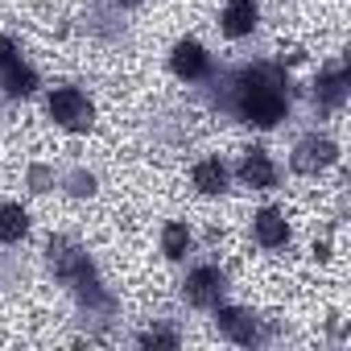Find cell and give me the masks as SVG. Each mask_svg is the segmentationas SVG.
<instances>
[{"label":"cell","instance_id":"6da1fadb","mask_svg":"<svg viewBox=\"0 0 351 351\" xmlns=\"http://www.w3.org/2000/svg\"><path fill=\"white\" fill-rule=\"evenodd\" d=\"M240 112H244L252 124H261V128H273V124L285 116V99H281V91H277L273 71H269V83H261V71H252V75L244 79Z\"/></svg>","mask_w":351,"mask_h":351},{"label":"cell","instance_id":"7a4b0ae2","mask_svg":"<svg viewBox=\"0 0 351 351\" xmlns=\"http://www.w3.org/2000/svg\"><path fill=\"white\" fill-rule=\"evenodd\" d=\"M50 112H54V120H62L66 128H83V124L91 120V108H87V99H83L75 87H58V91L50 95Z\"/></svg>","mask_w":351,"mask_h":351},{"label":"cell","instance_id":"3957f363","mask_svg":"<svg viewBox=\"0 0 351 351\" xmlns=\"http://www.w3.org/2000/svg\"><path fill=\"white\" fill-rule=\"evenodd\" d=\"M330 161H335V145L330 141H318V136L302 141L298 153H293V169H302V173H314V169H322Z\"/></svg>","mask_w":351,"mask_h":351},{"label":"cell","instance_id":"277c9868","mask_svg":"<svg viewBox=\"0 0 351 351\" xmlns=\"http://www.w3.org/2000/svg\"><path fill=\"white\" fill-rule=\"evenodd\" d=\"M219 285H223V277L215 269H199L186 281V302L191 306H211V302H219Z\"/></svg>","mask_w":351,"mask_h":351},{"label":"cell","instance_id":"5b68a950","mask_svg":"<svg viewBox=\"0 0 351 351\" xmlns=\"http://www.w3.org/2000/svg\"><path fill=\"white\" fill-rule=\"evenodd\" d=\"M252 25H256V5L252 0H232L223 9V34L228 38H244V34H252Z\"/></svg>","mask_w":351,"mask_h":351},{"label":"cell","instance_id":"8992f818","mask_svg":"<svg viewBox=\"0 0 351 351\" xmlns=\"http://www.w3.org/2000/svg\"><path fill=\"white\" fill-rule=\"evenodd\" d=\"M173 71H178L182 79H199L207 71V54L199 42H178V50H173Z\"/></svg>","mask_w":351,"mask_h":351},{"label":"cell","instance_id":"52a82bcc","mask_svg":"<svg viewBox=\"0 0 351 351\" xmlns=\"http://www.w3.org/2000/svg\"><path fill=\"white\" fill-rule=\"evenodd\" d=\"M240 178H244L248 186H256V191L273 186V165H269L265 149H252V153H248V157L240 161Z\"/></svg>","mask_w":351,"mask_h":351},{"label":"cell","instance_id":"ba28073f","mask_svg":"<svg viewBox=\"0 0 351 351\" xmlns=\"http://www.w3.org/2000/svg\"><path fill=\"white\" fill-rule=\"evenodd\" d=\"M285 236H289V228H285L281 211L265 207V211L256 215V240H261L265 248H277V244H285Z\"/></svg>","mask_w":351,"mask_h":351},{"label":"cell","instance_id":"9c48e42d","mask_svg":"<svg viewBox=\"0 0 351 351\" xmlns=\"http://www.w3.org/2000/svg\"><path fill=\"white\" fill-rule=\"evenodd\" d=\"M25 228H29V215H25L17 203H5V207H0V244L21 240V236H25Z\"/></svg>","mask_w":351,"mask_h":351},{"label":"cell","instance_id":"30bf717a","mask_svg":"<svg viewBox=\"0 0 351 351\" xmlns=\"http://www.w3.org/2000/svg\"><path fill=\"white\" fill-rule=\"evenodd\" d=\"M0 87H5L9 95H29L34 91V71H25V66H17V58L0 71Z\"/></svg>","mask_w":351,"mask_h":351},{"label":"cell","instance_id":"8fae6325","mask_svg":"<svg viewBox=\"0 0 351 351\" xmlns=\"http://www.w3.org/2000/svg\"><path fill=\"white\" fill-rule=\"evenodd\" d=\"M219 326H223L232 339H240V343H252V339H256V326H252V318H248L244 310H223V314H219Z\"/></svg>","mask_w":351,"mask_h":351},{"label":"cell","instance_id":"7c38bea8","mask_svg":"<svg viewBox=\"0 0 351 351\" xmlns=\"http://www.w3.org/2000/svg\"><path fill=\"white\" fill-rule=\"evenodd\" d=\"M195 186L203 195H219L223 191V165L219 161H199L195 165Z\"/></svg>","mask_w":351,"mask_h":351},{"label":"cell","instance_id":"4fadbf2b","mask_svg":"<svg viewBox=\"0 0 351 351\" xmlns=\"http://www.w3.org/2000/svg\"><path fill=\"white\" fill-rule=\"evenodd\" d=\"M186 244H191V232H186L182 223H169V228H165V236H161L165 256H182V252H186Z\"/></svg>","mask_w":351,"mask_h":351},{"label":"cell","instance_id":"5bb4252c","mask_svg":"<svg viewBox=\"0 0 351 351\" xmlns=\"http://www.w3.org/2000/svg\"><path fill=\"white\" fill-rule=\"evenodd\" d=\"M343 83H347L343 71H339V75H326V79L318 83V95H322L326 104H339V99H343Z\"/></svg>","mask_w":351,"mask_h":351},{"label":"cell","instance_id":"9a60e30c","mask_svg":"<svg viewBox=\"0 0 351 351\" xmlns=\"http://www.w3.org/2000/svg\"><path fill=\"white\" fill-rule=\"evenodd\" d=\"M141 343H145V347H153V343H157V347H173L178 339H173V335H161V330H149V335H141Z\"/></svg>","mask_w":351,"mask_h":351},{"label":"cell","instance_id":"2e32d148","mask_svg":"<svg viewBox=\"0 0 351 351\" xmlns=\"http://www.w3.org/2000/svg\"><path fill=\"white\" fill-rule=\"evenodd\" d=\"M9 62H13V42H9V38H0V71H5Z\"/></svg>","mask_w":351,"mask_h":351}]
</instances>
